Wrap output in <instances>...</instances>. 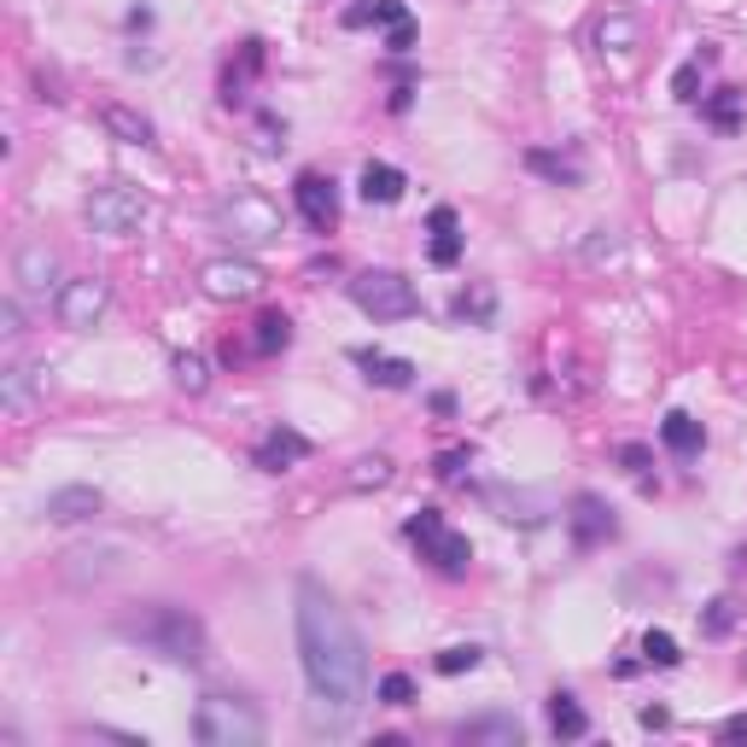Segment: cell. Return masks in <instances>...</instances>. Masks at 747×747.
Returning a JSON list of instances; mask_svg holds the SVG:
<instances>
[{
	"instance_id": "obj_21",
	"label": "cell",
	"mask_w": 747,
	"mask_h": 747,
	"mask_svg": "<svg viewBox=\"0 0 747 747\" xmlns=\"http://www.w3.org/2000/svg\"><path fill=\"white\" fill-rule=\"evenodd\" d=\"M526 170H532V176H544V181H555V187H578V181H585L578 158H567V152H544V147H532V152H526Z\"/></svg>"
},
{
	"instance_id": "obj_20",
	"label": "cell",
	"mask_w": 747,
	"mask_h": 747,
	"mask_svg": "<svg viewBox=\"0 0 747 747\" xmlns=\"http://www.w3.org/2000/svg\"><path fill=\"white\" fill-rule=\"evenodd\" d=\"M549 730H555L560 741L590 736V713L578 707V695H567V690H555V695H549Z\"/></svg>"
},
{
	"instance_id": "obj_6",
	"label": "cell",
	"mask_w": 747,
	"mask_h": 747,
	"mask_svg": "<svg viewBox=\"0 0 747 747\" xmlns=\"http://www.w3.org/2000/svg\"><path fill=\"white\" fill-rule=\"evenodd\" d=\"M88 222H94V234H112V240H129L140 222H147V199L135 193V187H94L88 193Z\"/></svg>"
},
{
	"instance_id": "obj_18",
	"label": "cell",
	"mask_w": 747,
	"mask_h": 747,
	"mask_svg": "<svg viewBox=\"0 0 747 747\" xmlns=\"http://www.w3.org/2000/svg\"><path fill=\"white\" fill-rule=\"evenodd\" d=\"M660 444H666L672 455H701V450H707V427H701L695 414L672 409L666 421H660Z\"/></svg>"
},
{
	"instance_id": "obj_31",
	"label": "cell",
	"mask_w": 747,
	"mask_h": 747,
	"mask_svg": "<svg viewBox=\"0 0 747 747\" xmlns=\"http://www.w3.org/2000/svg\"><path fill=\"white\" fill-rule=\"evenodd\" d=\"M414 701V677L409 672H386L380 677V707H409Z\"/></svg>"
},
{
	"instance_id": "obj_30",
	"label": "cell",
	"mask_w": 747,
	"mask_h": 747,
	"mask_svg": "<svg viewBox=\"0 0 747 747\" xmlns=\"http://www.w3.org/2000/svg\"><path fill=\"white\" fill-rule=\"evenodd\" d=\"M480 660H485V654L473 649V642H455V649H444V654H439V672H444V677H462V672L480 666Z\"/></svg>"
},
{
	"instance_id": "obj_15",
	"label": "cell",
	"mask_w": 747,
	"mask_h": 747,
	"mask_svg": "<svg viewBox=\"0 0 747 747\" xmlns=\"http://www.w3.org/2000/svg\"><path fill=\"white\" fill-rule=\"evenodd\" d=\"M403 170H398V164H380V158H368L362 164V176H357V193L368 199V204H398L403 199Z\"/></svg>"
},
{
	"instance_id": "obj_35",
	"label": "cell",
	"mask_w": 747,
	"mask_h": 747,
	"mask_svg": "<svg viewBox=\"0 0 747 747\" xmlns=\"http://www.w3.org/2000/svg\"><path fill=\"white\" fill-rule=\"evenodd\" d=\"M736 88H718V99H713V106H707V117L718 123V129H736Z\"/></svg>"
},
{
	"instance_id": "obj_16",
	"label": "cell",
	"mask_w": 747,
	"mask_h": 747,
	"mask_svg": "<svg viewBox=\"0 0 747 747\" xmlns=\"http://www.w3.org/2000/svg\"><path fill=\"white\" fill-rule=\"evenodd\" d=\"M427 228H432L427 257L439 263V269H455V263H462V222H455V211H450V204H439V211L427 217Z\"/></svg>"
},
{
	"instance_id": "obj_7",
	"label": "cell",
	"mask_w": 747,
	"mask_h": 747,
	"mask_svg": "<svg viewBox=\"0 0 747 747\" xmlns=\"http://www.w3.org/2000/svg\"><path fill=\"white\" fill-rule=\"evenodd\" d=\"M217 222H222L234 240H245V245H263V240H275V234H281V211H275L269 199H257V193L228 199L222 211H217Z\"/></svg>"
},
{
	"instance_id": "obj_1",
	"label": "cell",
	"mask_w": 747,
	"mask_h": 747,
	"mask_svg": "<svg viewBox=\"0 0 747 747\" xmlns=\"http://www.w3.org/2000/svg\"><path fill=\"white\" fill-rule=\"evenodd\" d=\"M298 654H304L309 695H316V724L345 730L368 701V649L357 625L345 619V608L316 578H298Z\"/></svg>"
},
{
	"instance_id": "obj_34",
	"label": "cell",
	"mask_w": 747,
	"mask_h": 747,
	"mask_svg": "<svg viewBox=\"0 0 747 747\" xmlns=\"http://www.w3.org/2000/svg\"><path fill=\"white\" fill-rule=\"evenodd\" d=\"M455 316H473V322H491V293H485V286H480V293H462V298H455Z\"/></svg>"
},
{
	"instance_id": "obj_12",
	"label": "cell",
	"mask_w": 747,
	"mask_h": 747,
	"mask_svg": "<svg viewBox=\"0 0 747 747\" xmlns=\"http://www.w3.org/2000/svg\"><path fill=\"white\" fill-rule=\"evenodd\" d=\"M520 718L514 713H480V718H467V724H455V741H473V747H520Z\"/></svg>"
},
{
	"instance_id": "obj_41",
	"label": "cell",
	"mask_w": 747,
	"mask_h": 747,
	"mask_svg": "<svg viewBox=\"0 0 747 747\" xmlns=\"http://www.w3.org/2000/svg\"><path fill=\"white\" fill-rule=\"evenodd\" d=\"M718 741H747V713L724 718V724H718Z\"/></svg>"
},
{
	"instance_id": "obj_24",
	"label": "cell",
	"mask_w": 747,
	"mask_h": 747,
	"mask_svg": "<svg viewBox=\"0 0 747 747\" xmlns=\"http://www.w3.org/2000/svg\"><path fill=\"white\" fill-rule=\"evenodd\" d=\"M286 345H293V322H286L281 309H263L257 316V357H275Z\"/></svg>"
},
{
	"instance_id": "obj_22",
	"label": "cell",
	"mask_w": 747,
	"mask_h": 747,
	"mask_svg": "<svg viewBox=\"0 0 747 747\" xmlns=\"http://www.w3.org/2000/svg\"><path fill=\"white\" fill-rule=\"evenodd\" d=\"M345 24H350V30H362V24L398 30V24H409V7H403V0H357V7L345 12Z\"/></svg>"
},
{
	"instance_id": "obj_10",
	"label": "cell",
	"mask_w": 747,
	"mask_h": 747,
	"mask_svg": "<svg viewBox=\"0 0 747 747\" xmlns=\"http://www.w3.org/2000/svg\"><path fill=\"white\" fill-rule=\"evenodd\" d=\"M199 281H204V293H211V298L228 304V298H252L263 286V269L245 263V257H217V263L199 269Z\"/></svg>"
},
{
	"instance_id": "obj_29",
	"label": "cell",
	"mask_w": 747,
	"mask_h": 747,
	"mask_svg": "<svg viewBox=\"0 0 747 747\" xmlns=\"http://www.w3.org/2000/svg\"><path fill=\"white\" fill-rule=\"evenodd\" d=\"M0 391H7L12 414H24L30 409V368H7V374H0Z\"/></svg>"
},
{
	"instance_id": "obj_23",
	"label": "cell",
	"mask_w": 747,
	"mask_h": 747,
	"mask_svg": "<svg viewBox=\"0 0 747 747\" xmlns=\"http://www.w3.org/2000/svg\"><path fill=\"white\" fill-rule=\"evenodd\" d=\"M18 281H24L30 293H48V281H53V252L48 245H24V252H18Z\"/></svg>"
},
{
	"instance_id": "obj_11",
	"label": "cell",
	"mask_w": 747,
	"mask_h": 747,
	"mask_svg": "<svg viewBox=\"0 0 747 747\" xmlns=\"http://www.w3.org/2000/svg\"><path fill=\"white\" fill-rule=\"evenodd\" d=\"M567 526H572V544H578V549H596V544H608V537L619 532L613 508L601 503L596 491H578V496H572V514H567Z\"/></svg>"
},
{
	"instance_id": "obj_9",
	"label": "cell",
	"mask_w": 747,
	"mask_h": 747,
	"mask_svg": "<svg viewBox=\"0 0 747 747\" xmlns=\"http://www.w3.org/2000/svg\"><path fill=\"white\" fill-rule=\"evenodd\" d=\"M106 304H112V293H106V281H94V275H82V281H65V286H59V322L76 327V334L106 316Z\"/></svg>"
},
{
	"instance_id": "obj_32",
	"label": "cell",
	"mask_w": 747,
	"mask_h": 747,
	"mask_svg": "<svg viewBox=\"0 0 747 747\" xmlns=\"http://www.w3.org/2000/svg\"><path fill=\"white\" fill-rule=\"evenodd\" d=\"M701 631H707V636H730L736 631V601L718 596L713 608H707V619H701Z\"/></svg>"
},
{
	"instance_id": "obj_28",
	"label": "cell",
	"mask_w": 747,
	"mask_h": 747,
	"mask_svg": "<svg viewBox=\"0 0 747 747\" xmlns=\"http://www.w3.org/2000/svg\"><path fill=\"white\" fill-rule=\"evenodd\" d=\"M642 660H649V666H666V672H672L683 654H677V642H672L666 631H649V636H642Z\"/></svg>"
},
{
	"instance_id": "obj_25",
	"label": "cell",
	"mask_w": 747,
	"mask_h": 747,
	"mask_svg": "<svg viewBox=\"0 0 747 747\" xmlns=\"http://www.w3.org/2000/svg\"><path fill=\"white\" fill-rule=\"evenodd\" d=\"M491 503L503 508V520H520V526H537V520L549 514L537 496H520V491H514V496H508V491H491Z\"/></svg>"
},
{
	"instance_id": "obj_14",
	"label": "cell",
	"mask_w": 747,
	"mask_h": 747,
	"mask_svg": "<svg viewBox=\"0 0 747 747\" xmlns=\"http://www.w3.org/2000/svg\"><path fill=\"white\" fill-rule=\"evenodd\" d=\"M304 455H309V439H304V432L275 427V432L257 444V467H263V473H286V467H298Z\"/></svg>"
},
{
	"instance_id": "obj_39",
	"label": "cell",
	"mask_w": 747,
	"mask_h": 747,
	"mask_svg": "<svg viewBox=\"0 0 747 747\" xmlns=\"http://www.w3.org/2000/svg\"><path fill=\"white\" fill-rule=\"evenodd\" d=\"M619 462H625L631 473H649V450H642V444H619Z\"/></svg>"
},
{
	"instance_id": "obj_38",
	"label": "cell",
	"mask_w": 747,
	"mask_h": 747,
	"mask_svg": "<svg viewBox=\"0 0 747 747\" xmlns=\"http://www.w3.org/2000/svg\"><path fill=\"white\" fill-rule=\"evenodd\" d=\"M0 334H7V339H18V334H24V309H18V298H7V304H0Z\"/></svg>"
},
{
	"instance_id": "obj_26",
	"label": "cell",
	"mask_w": 747,
	"mask_h": 747,
	"mask_svg": "<svg viewBox=\"0 0 747 747\" xmlns=\"http://www.w3.org/2000/svg\"><path fill=\"white\" fill-rule=\"evenodd\" d=\"M391 480V462L386 455H362L357 467H350V491H380Z\"/></svg>"
},
{
	"instance_id": "obj_13",
	"label": "cell",
	"mask_w": 747,
	"mask_h": 747,
	"mask_svg": "<svg viewBox=\"0 0 747 747\" xmlns=\"http://www.w3.org/2000/svg\"><path fill=\"white\" fill-rule=\"evenodd\" d=\"M350 362H357L374 386H386V391H403V386H414V362H409V357H386V350H368V345H357V350H350Z\"/></svg>"
},
{
	"instance_id": "obj_33",
	"label": "cell",
	"mask_w": 747,
	"mask_h": 747,
	"mask_svg": "<svg viewBox=\"0 0 747 747\" xmlns=\"http://www.w3.org/2000/svg\"><path fill=\"white\" fill-rule=\"evenodd\" d=\"M596 41H601V48H631V41H636V24H631V18H601Z\"/></svg>"
},
{
	"instance_id": "obj_4",
	"label": "cell",
	"mask_w": 747,
	"mask_h": 747,
	"mask_svg": "<svg viewBox=\"0 0 747 747\" xmlns=\"http://www.w3.org/2000/svg\"><path fill=\"white\" fill-rule=\"evenodd\" d=\"M350 298H357V309L374 316V322H409L414 309H421L414 286L398 275V269H368V275H357L350 281Z\"/></svg>"
},
{
	"instance_id": "obj_19",
	"label": "cell",
	"mask_w": 747,
	"mask_h": 747,
	"mask_svg": "<svg viewBox=\"0 0 747 747\" xmlns=\"http://www.w3.org/2000/svg\"><path fill=\"white\" fill-rule=\"evenodd\" d=\"M99 123H106V135H117L123 147H152V123L140 117V112H129V106H99Z\"/></svg>"
},
{
	"instance_id": "obj_3",
	"label": "cell",
	"mask_w": 747,
	"mask_h": 747,
	"mask_svg": "<svg viewBox=\"0 0 747 747\" xmlns=\"http://www.w3.org/2000/svg\"><path fill=\"white\" fill-rule=\"evenodd\" d=\"M193 736L204 747H257L263 741V718L252 701L240 695H204L193 713Z\"/></svg>"
},
{
	"instance_id": "obj_36",
	"label": "cell",
	"mask_w": 747,
	"mask_h": 747,
	"mask_svg": "<svg viewBox=\"0 0 747 747\" xmlns=\"http://www.w3.org/2000/svg\"><path fill=\"white\" fill-rule=\"evenodd\" d=\"M695 88H701V59H690V65L672 76V94H677V99H695Z\"/></svg>"
},
{
	"instance_id": "obj_5",
	"label": "cell",
	"mask_w": 747,
	"mask_h": 747,
	"mask_svg": "<svg viewBox=\"0 0 747 747\" xmlns=\"http://www.w3.org/2000/svg\"><path fill=\"white\" fill-rule=\"evenodd\" d=\"M403 537H409V544H421V555H427L439 572H467V560H473V544H467L462 532L444 526L439 508L409 514V520H403Z\"/></svg>"
},
{
	"instance_id": "obj_17",
	"label": "cell",
	"mask_w": 747,
	"mask_h": 747,
	"mask_svg": "<svg viewBox=\"0 0 747 747\" xmlns=\"http://www.w3.org/2000/svg\"><path fill=\"white\" fill-rule=\"evenodd\" d=\"M48 520H59V526H71V520H88V514H99V491L94 485H65V491H53L48 496Z\"/></svg>"
},
{
	"instance_id": "obj_2",
	"label": "cell",
	"mask_w": 747,
	"mask_h": 747,
	"mask_svg": "<svg viewBox=\"0 0 747 747\" xmlns=\"http://www.w3.org/2000/svg\"><path fill=\"white\" fill-rule=\"evenodd\" d=\"M123 636H135L140 649L164 654L170 666H199L204 660V625L187 608H170V601H152L135 619H123Z\"/></svg>"
},
{
	"instance_id": "obj_42",
	"label": "cell",
	"mask_w": 747,
	"mask_h": 747,
	"mask_svg": "<svg viewBox=\"0 0 747 747\" xmlns=\"http://www.w3.org/2000/svg\"><path fill=\"white\" fill-rule=\"evenodd\" d=\"M666 724H672L666 707H642V730H666Z\"/></svg>"
},
{
	"instance_id": "obj_40",
	"label": "cell",
	"mask_w": 747,
	"mask_h": 747,
	"mask_svg": "<svg viewBox=\"0 0 747 747\" xmlns=\"http://www.w3.org/2000/svg\"><path fill=\"white\" fill-rule=\"evenodd\" d=\"M386 48H391V53H409V48H414V18H409V24H398V30L386 35Z\"/></svg>"
},
{
	"instance_id": "obj_27",
	"label": "cell",
	"mask_w": 747,
	"mask_h": 747,
	"mask_svg": "<svg viewBox=\"0 0 747 747\" xmlns=\"http://www.w3.org/2000/svg\"><path fill=\"white\" fill-rule=\"evenodd\" d=\"M176 386H181V391H193V398H199V391L211 386V368H204V357H193V350H181V357H176Z\"/></svg>"
},
{
	"instance_id": "obj_8",
	"label": "cell",
	"mask_w": 747,
	"mask_h": 747,
	"mask_svg": "<svg viewBox=\"0 0 747 747\" xmlns=\"http://www.w3.org/2000/svg\"><path fill=\"white\" fill-rule=\"evenodd\" d=\"M293 199H298V211H304V222L316 228V234H334V228H339V181L334 176L304 170L298 187H293Z\"/></svg>"
},
{
	"instance_id": "obj_37",
	"label": "cell",
	"mask_w": 747,
	"mask_h": 747,
	"mask_svg": "<svg viewBox=\"0 0 747 747\" xmlns=\"http://www.w3.org/2000/svg\"><path fill=\"white\" fill-rule=\"evenodd\" d=\"M473 462V450H444L439 455V467H432V473H439V480H455V473H462Z\"/></svg>"
}]
</instances>
